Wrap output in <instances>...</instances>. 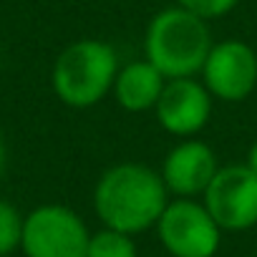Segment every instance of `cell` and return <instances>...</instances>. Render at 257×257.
<instances>
[{
  "label": "cell",
  "mask_w": 257,
  "mask_h": 257,
  "mask_svg": "<svg viewBox=\"0 0 257 257\" xmlns=\"http://www.w3.org/2000/svg\"><path fill=\"white\" fill-rule=\"evenodd\" d=\"M169 199L162 174L142 162L111 164L93 187V212L101 227L134 237L157 227Z\"/></svg>",
  "instance_id": "6da1fadb"
},
{
  "label": "cell",
  "mask_w": 257,
  "mask_h": 257,
  "mask_svg": "<svg viewBox=\"0 0 257 257\" xmlns=\"http://www.w3.org/2000/svg\"><path fill=\"white\" fill-rule=\"evenodd\" d=\"M214 46L209 21L169 6L152 16L144 31V58L169 81L199 76Z\"/></svg>",
  "instance_id": "7a4b0ae2"
},
{
  "label": "cell",
  "mask_w": 257,
  "mask_h": 257,
  "mask_svg": "<svg viewBox=\"0 0 257 257\" xmlns=\"http://www.w3.org/2000/svg\"><path fill=\"white\" fill-rule=\"evenodd\" d=\"M118 66V53L111 43L78 38L56 56L51 88L63 106L83 111L101 103L111 93Z\"/></svg>",
  "instance_id": "3957f363"
},
{
  "label": "cell",
  "mask_w": 257,
  "mask_h": 257,
  "mask_svg": "<svg viewBox=\"0 0 257 257\" xmlns=\"http://www.w3.org/2000/svg\"><path fill=\"white\" fill-rule=\"evenodd\" d=\"M91 229L66 204H38L23 217L21 252L26 257H86Z\"/></svg>",
  "instance_id": "277c9868"
},
{
  "label": "cell",
  "mask_w": 257,
  "mask_h": 257,
  "mask_svg": "<svg viewBox=\"0 0 257 257\" xmlns=\"http://www.w3.org/2000/svg\"><path fill=\"white\" fill-rule=\"evenodd\" d=\"M154 229L172 257H214L222 244V229L202 199L172 197Z\"/></svg>",
  "instance_id": "5b68a950"
},
{
  "label": "cell",
  "mask_w": 257,
  "mask_h": 257,
  "mask_svg": "<svg viewBox=\"0 0 257 257\" xmlns=\"http://www.w3.org/2000/svg\"><path fill=\"white\" fill-rule=\"evenodd\" d=\"M222 232L257 227V174L244 164H222L199 197Z\"/></svg>",
  "instance_id": "8992f818"
},
{
  "label": "cell",
  "mask_w": 257,
  "mask_h": 257,
  "mask_svg": "<svg viewBox=\"0 0 257 257\" xmlns=\"http://www.w3.org/2000/svg\"><path fill=\"white\" fill-rule=\"evenodd\" d=\"M199 81L214 101L239 103L249 98L257 88V51L242 38L214 41Z\"/></svg>",
  "instance_id": "52a82bcc"
},
{
  "label": "cell",
  "mask_w": 257,
  "mask_h": 257,
  "mask_svg": "<svg viewBox=\"0 0 257 257\" xmlns=\"http://www.w3.org/2000/svg\"><path fill=\"white\" fill-rule=\"evenodd\" d=\"M214 98L207 91V86L192 76V78H169L159 93V101L154 106L157 123L169 137L177 139H192L212 118Z\"/></svg>",
  "instance_id": "ba28073f"
},
{
  "label": "cell",
  "mask_w": 257,
  "mask_h": 257,
  "mask_svg": "<svg viewBox=\"0 0 257 257\" xmlns=\"http://www.w3.org/2000/svg\"><path fill=\"white\" fill-rule=\"evenodd\" d=\"M219 167L222 164L214 149L207 142H199L197 137H192V139H179L167 152L159 174L164 179L169 197L199 199Z\"/></svg>",
  "instance_id": "9c48e42d"
},
{
  "label": "cell",
  "mask_w": 257,
  "mask_h": 257,
  "mask_svg": "<svg viewBox=\"0 0 257 257\" xmlns=\"http://www.w3.org/2000/svg\"><path fill=\"white\" fill-rule=\"evenodd\" d=\"M164 83H167V78L147 58H139V61L118 66L111 96L116 98V103L123 111L144 113V111H154Z\"/></svg>",
  "instance_id": "30bf717a"
},
{
  "label": "cell",
  "mask_w": 257,
  "mask_h": 257,
  "mask_svg": "<svg viewBox=\"0 0 257 257\" xmlns=\"http://www.w3.org/2000/svg\"><path fill=\"white\" fill-rule=\"evenodd\" d=\"M86 257H139L134 234H126L111 227H101L91 232Z\"/></svg>",
  "instance_id": "8fae6325"
},
{
  "label": "cell",
  "mask_w": 257,
  "mask_h": 257,
  "mask_svg": "<svg viewBox=\"0 0 257 257\" xmlns=\"http://www.w3.org/2000/svg\"><path fill=\"white\" fill-rule=\"evenodd\" d=\"M23 214L6 199H0V257H8L21 249Z\"/></svg>",
  "instance_id": "7c38bea8"
},
{
  "label": "cell",
  "mask_w": 257,
  "mask_h": 257,
  "mask_svg": "<svg viewBox=\"0 0 257 257\" xmlns=\"http://www.w3.org/2000/svg\"><path fill=\"white\" fill-rule=\"evenodd\" d=\"M239 0H174V6L204 18V21H217L224 18L227 13H232L237 8Z\"/></svg>",
  "instance_id": "4fadbf2b"
},
{
  "label": "cell",
  "mask_w": 257,
  "mask_h": 257,
  "mask_svg": "<svg viewBox=\"0 0 257 257\" xmlns=\"http://www.w3.org/2000/svg\"><path fill=\"white\" fill-rule=\"evenodd\" d=\"M244 164H247V167H249V169L257 174V139L249 144V149H247V157H244Z\"/></svg>",
  "instance_id": "5bb4252c"
},
{
  "label": "cell",
  "mask_w": 257,
  "mask_h": 257,
  "mask_svg": "<svg viewBox=\"0 0 257 257\" xmlns=\"http://www.w3.org/2000/svg\"><path fill=\"white\" fill-rule=\"evenodd\" d=\"M6 162H8V149H6L3 134H0V174H3V169H6Z\"/></svg>",
  "instance_id": "9a60e30c"
}]
</instances>
